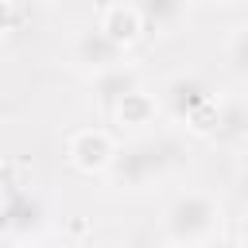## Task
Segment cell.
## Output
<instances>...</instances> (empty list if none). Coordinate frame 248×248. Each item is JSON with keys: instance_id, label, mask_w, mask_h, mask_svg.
<instances>
[{"instance_id": "6da1fadb", "label": "cell", "mask_w": 248, "mask_h": 248, "mask_svg": "<svg viewBox=\"0 0 248 248\" xmlns=\"http://www.w3.org/2000/svg\"><path fill=\"white\" fill-rule=\"evenodd\" d=\"M163 236L170 248H198L221 236V202L205 190H178L163 205Z\"/></svg>"}, {"instance_id": "7a4b0ae2", "label": "cell", "mask_w": 248, "mask_h": 248, "mask_svg": "<svg viewBox=\"0 0 248 248\" xmlns=\"http://www.w3.org/2000/svg\"><path fill=\"white\" fill-rule=\"evenodd\" d=\"M155 105L170 120L186 124L190 132L213 136V124H217V93H213V85L205 78H198V74H174L163 85V93L155 97Z\"/></svg>"}, {"instance_id": "3957f363", "label": "cell", "mask_w": 248, "mask_h": 248, "mask_svg": "<svg viewBox=\"0 0 248 248\" xmlns=\"http://www.w3.org/2000/svg\"><path fill=\"white\" fill-rule=\"evenodd\" d=\"M170 170V143L163 140H136L128 147H116L112 163H108V182L112 186H128V190H143L155 178H163Z\"/></svg>"}, {"instance_id": "277c9868", "label": "cell", "mask_w": 248, "mask_h": 248, "mask_svg": "<svg viewBox=\"0 0 248 248\" xmlns=\"http://www.w3.org/2000/svg\"><path fill=\"white\" fill-rule=\"evenodd\" d=\"M70 62L85 74H105L112 66H124V46H116L108 35H101L97 27H81L70 39Z\"/></svg>"}, {"instance_id": "5b68a950", "label": "cell", "mask_w": 248, "mask_h": 248, "mask_svg": "<svg viewBox=\"0 0 248 248\" xmlns=\"http://www.w3.org/2000/svg\"><path fill=\"white\" fill-rule=\"evenodd\" d=\"M66 155H70V163L78 170L105 174L108 163H112V155H116V143H112V136L105 128H81V132H74L66 140Z\"/></svg>"}, {"instance_id": "8992f818", "label": "cell", "mask_w": 248, "mask_h": 248, "mask_svg": "<svg viewBox=\"0 0 248 248\" xmlns=\"http://www.w3.org/2000/svg\"><path fill=\"white\" fill-rule=\"evenodd\" d=\"M101 35H108L116 46H132L140 35H143V19H140V8L136 4H124V0H116V4H105L101 12H97V23H93Z\"/></svg>"}, {"instance_id": "52a82bcc", "label": "cell", "mask_w": 248, "mask_h": 248, "mask_svg": "<svg viewBox=\"0 0 248 248\" xmlns=\"http://www.w3.org/2000/svg\"><path fill=\"white\" fill-rule=\"evenodd\" d=\"M43 221V205L31 194H8L0 202V229L4 232H31Z\"/></svg>"}, {"instance_id": "ba28073f", "label": "cell", "mask_w": 248, "mask_h": 248, "mask_svg": "<svg viewBox=\"0 0 248 248\" xmlns=\"http://www.w3.org/2000/svg\"><path fill=\"white\" fill-rule=\"evenodd\" d=\"M93 85H97L101 101H108V105H116L120 97H128V93L143 89V85H140V74H136V66H112V70L97 74V78H93Z\"/></svg>"}, {"instance_id": "9c48e42d", "label": "cell", "mask_w": 248, "mask_h": 248, "mask_svg": "<svg viewBox=\"0 0 248 248\" xmlns=\"http://www.w3.org/2000/svg\"><path fill=\"white\" fill-rule=\"evenodd\" d=\"M155 112H159V105H155V97L147 89H136V93H128V97H120L112 105V116L124 120V124H151Z\"/></svg>"}, {"instance_id": "30bf717a", "label": "cell", "mask_w": 248, "mask_h": 248, "mask_svg": "<svg viewBox=\"0 0 248 248\" xmlns=\"http://www.w3.org/2000/svg\"><path fill=\"white\" fill-rule=\"evenodd\" d=\"M217 140H240L244 136V101L240 97H217Z\"/></svg>"}, {"instance_id": "8fae6325", "label": "cell", "mask_w": 248, "mask_h": 248, "mask_svg": "<svg viewBox=\"0 0 248 248\" xmlns=\"http://www.w3.org/2000/svg\"><path fill=\"white\" fill-rule=\"evenodd\" d=\"M229 62H232V70H236V74H244V66H248V27H236V31H232Z\"/></svg>"}, {"instance_id": "7c38bea8", "label": "cell", "mask_w": 248, "mask_h": 248, "mask_svg": "<svg viewBox=\"0 0 248 248\" xmlns=\"http://www.w3.org/2000/svg\"><path fill=\"white\" fill-rule=\"evenodd\" d=\"M12 23H16V8H12L8 0H0V35H4Z\"/></svg>"}, {"instance_id": "4fadbf2b", "label": "cell", "mask_w": 248, "mask_h": 248, "mask_svg": "<svg viewBox=\"0 0 248 248\" xmlns=\"http://www.w3.org/2000/svg\"><path fill=\"white\" fill-rule=\"evenodd\" d=\"M198 248H240V240H229V236H213V240H205V244H198Z\"/></svg>"}, {"instance_id": "5bb4252c", "label": "cell", "mask_w": 248, "mask_h": 248, "mask_svg": "<svg viewBox=\"0 0 248 248\" xmlns=\"http://www.w3.org/2000/svg\"><path fill=\"white\" fill-rule=\"evenodd\" d=\"M23 248H43V244H23Z\"/></svg>"}, {"instance_id": "9a60e30c", "label": "cell", "mask_w": 248, "mask_h": 248, "mask_svg": "<svg viewBox=\"0 0 248 248\" xmlns=\"http://www.w3.org/2000/svg\"><path fill=\"white\" fill-rule=\"evenodd\" d=\"M167 248H170V244H167Z\"/></svg>"}]
</instances>
